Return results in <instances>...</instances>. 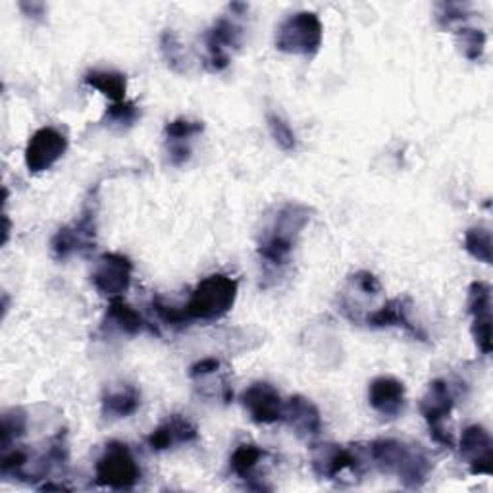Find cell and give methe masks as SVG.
I'll return each instance as SVG.
<instances>
[{"mask_svg": "<svg viewBox=\"0 0 493 493\" xmlns=\"http://www.w3.org/2000/svg\"><path fill=\"white\" fill-rule=\"evenodd\" d=\"M311 222V208L301 203H287L277 208L272 222L259 239V255L272 266H282L297 245L301 232Z\"/></svg>", "mask_w": 493, "mask_h": 493, "instance_id": "obj_1", "label": "cell"}, {"mask_svg": "<svg viewBox=\"0 0 493 493\" xmlns=\"http://www.w3.org/2000/svg\"><path fill=\"white\" fill-rule=\"evenodd\" d=\"M239 284L228 274H212L193 289L188 304L183 306L185 316L189 322L201 320V322H216V320L228 314L237 299Z\"/></svg>", "mask_w": 493, "mask_h": 493, "instance_id": "obj_2", "label": "cell"}, {"mask_svg": "<svg viewBox=\"0 0 493 493\" xmlns=\"http://www.w3.org/2000/svg\"><path fill=\"white\" fill-rule=\"evenodd\" d=\"M324 25L314 12H295L277 25L276 48L286 55L314 57L322 47Z\"/></svg>", "mask_w": 493, "mask_h": 493, "instance_id": "obj_3", "label": "cell"}, {"mask_svg": "<svg viewBox=\"0 0 493 493\" xmlns=\"http://www.w3.org/2000/svg\"><path fill=\"white\" fill-rule=\"evenodd\" d=\"M141 480V469L126 444L110 442L95 464V482L101 488L133 489Z\"/></svg>", "mask_w": 493, "mask_h": 493, "instance_id": "obj_4", "label": "cell"}, {"mask_svg": "<svg viewBox=\"0 0 493 493\" xmlns=\"http://www.w3.org/2000/svg\"><path fill=\"white\" fill-rule=\"evenodd\" d=\"M97 235V201L92 197L79 216L77 222L72 225H64L60 228L50 242V251L57 260H68L74 255H85L92 247H95Z\"/></svg>", "mask_w": 493, "mask_h": 493, "instance_id": "obj_5", "label": "cell"}, {"mask_svg": "<svg viewBox=\"0 0 493 493\" xmlns=\"http://www.w3.org/2000/svg\"><path fill=\"white\" fill-rule=\"evenodd\" d=\"M453 405L455 401H453V393L445 380H434L420 401V415L428 424L432 439L445 449H455V439L444 426V420L451 415Z\"/></svg>", "mask_w": 493, "mask_h": 493, "instance_id": "obj_6", "label": "cell"}, {"mask_svg": "<svg viewBox=\"0 0 493 493\" xmlns=\"http://www.w3.org/2000/svg\"><path fill=\"white\" fill-rule=\"evenodd\" d=\"M131 260L122 252H104L91 272V284L106 299H118L131 286Z\"/></svg>", "mask_w": 493, "mask_h": 493, "instance_id": "obj_7", "label": "cell"}, {"mask_svg": "<svg viewBox=\"0 0 493 493\" xmlns=\"http://www.w3.org/2000/svg\"><path fill=\"white\" fill-rule=\"evenodd\" d=\"M68 151V139L57 128L37 129L25 146V166L31 174H41L50 170Z\"/></svg>", "mask_w": 493, "mask_h": 493, "instance_id": "obj_8", "label": "cell"}, {"mask_svg": "<svg viewBox=\"0 0 493 493\" xmlns=\"http://www.w3.org/2000/svg\"><path fill=\"white\" fill-rule=\"evenodd\" d=\"M243 28L233 18L222 16L207 31V66L210 72H222L230 66V52L242 47Z\"/></svg>", "mask_w": 493, "mask_h": 493, "instance_id": "obj_9", "label": "cell"}, {"mask_svg": "<svg viewBox=\"0 0 493 493\" xmlns=\"http://www.w3.org/2000/svg\"><path fill=\"white\" fill-rule=\"evenodd\" d=\"M243 409L251 420L260 426L276 424L284 417V401L277 390L269 382H255L242 393Z\"/></svg>", "mask_w": 493, "mask_h": 493, "instance_id": "obj_10", "label": "cell"}, {"mask_svg": "<svg viewBox=\"0 0 493 493\" xmlns=\"http://www.w3.org/2000/svg\"><path fill=\"white\" fill-rule=\"evenodd\" d=\"M461 457L469 462L472 474L493 472V442L489 432L480 424H472L462 430Z\"/></svg>", "mask_w": 493, "mask_h": 493, "instance_id": "obj_11", "label": "cell"}, {"mask_svg": "<svg viewBox=\"0 0 493 493\" xmlns=\"http://www.w3.org/2000/svg\"><path fill=\"white\" fill-rule=\"evenodd\" d=\"M311 466L316 476L334 480L343 471L358 469V459L353 451L338 444H316L311 447Z\"/></svg>", "mask_w": 493, "mask_h": 493, "instance_id": "obj_12", "label": "cell"}, {"mask_svg": "<svg viewBox=\"0 0 493 493\" xmlns=\"http://www.w3.org/2000/svg\"><path fill=\"white\" fill-rule=\"evenodd\" d=\"M368 403L378 415L397 418L405 409V385L393 376H380L372 380L368 388Z\"/></svg>", "mask_w": 493, "mask_h": 493, "instance_id": "obj_13", "label": "cell"}, {"mask_svg": "<svg viewBox=\"0 0 493 493\" xmlns=\"http://www.w3.org/2000/svg\"><path fill=\"white\" fill-rule=\"evenodd\" d=\"M198 437L197 426L181 415H172L146 437V445L153 451H168L180 444H191Z\"/></svg>", "mask_w": 493, "mask_h": 493, "instance_id": "obj_14", "label": "cell"}, {"mask_svg": "<svg viewBox=\"0 0 493 493\" xmlns=\"http://www.w3.org/2000/svg\"><path fill=\"white\" fill-rule=\"evenodd\" d=\"M282 420H286L299 437H316L322 432V417L318 407L303 395H293L284 403Z\"/></svg>", "mask_w": 493, "mask_h": 493, "instance_id": "obj_15", "label": "cell"}, {"mask_svg": "<svg viewBox=\"0 0 493 493\" xmlns=\"http://www.w3.org/2000/svg\"><path fill=\"white\" fill-rule=\"evenodd\" d=\"M370 328H403L412 338L420 341L426 339L424 331L410 322L409 318V299H392L383 303L378 311L366 316Z\"/></svg>", "mask_w": 493, "mask_h": 493, "instance_id": "obj_16", "label": "cell"}, {"mask_svg": "<svg viewBox=\"0 0 493 493\" xmlns=\"http://www.w3.org/2000/svg\"><path fill=\"white\" fill-rule=\"evenodd\" d=\"M410 445L397 439H376L368 447V455L383 474H397L407 459Z\"/></svg>", "mask_w": 493, "mask_h": 493, "instance_id": "obj_17", "label": "cell"}, {"mask_svg": "<svg viewBox=\"0 0 493 493\" xmlns=\"http://www.w3.org/2000/svg\"><path fill=\"white\" fill-rule=\"evenodd\" d=\"M141 405V393L133 385H124L119 390L106 392L102 397L104 418H128Z\"/></svg>", "mask_w": 493, "mask_h": 493, "instance_id": "obj_18", "label": "cell"}, {"mask_svg": "<svg viewBox=\"0 0 493 493\" xmlns=\"http://www.w3.org/2000/svg\"><path fill=\"white\" fill-rule=\"evenodd\" d=\"M106 320L126 336H139L141 331L146 330L145 318L122 297L110 299L109 311H106Z\"/></svg>", "mask_w": 493, "mask_h": 493, "instance_id": "obj_19", "label": "cell"}, {"mask_svg": "<svg viewBox=\"0 0 493 493\" xmlns=\"http://www.w3.org/2000/svg\"><path fill=\"white\" fill-rule=\"evenodd\" d=\"M84 82L114 102L126 101L128 79L124 74L112 70H89L84 75Z\"/></svg>", "mask_w": 493, "mask_h": 493, "instance_id": "obj_20", "label": "cell"}, {"mask_svg": "<svg viewBox=\"0 0 493 493\" xmlns=\"http://www.w3.org/2000/svg\"><path fill=\"white\" fill-rule=\"evenodd\" d=\"M430 469H432V462L428 461V457H426V453L418 445H410L407 459L401 466V471L397 472V476L405 488L417 489L426 482V478L430 474Z\"/></svg>", "mask_w": 493, "mask_h": 493, "instance_id": "obj_21", "label": "cell"}, {"mask_svg": "<svg viewBox=\"0 0 493 493\" xmlns=\"http://www.w3.org/2000/svg\"><path fill=\"white\" fill-rule=\"evenodd\" d=\"M264 457H266V451L260 449L259 445L242 444L232 453L230 469L237 478L251 480L252 474H255V471H257V466L262 462Z\"/></svg>", "mask_w": 493, "mask_h": 493, "instance_id": "obj_22", "label": "cell"}, {"mask_svg": "<svg viewBox=\"0 0 493 493\" xmlns=\"http://www.w3.org/2000/svg\"><path fill=\"white\" fill-rule=\"evenodd\" d=\"M466 309H469V314L472 316V322H491V289L488 284H471Z\"/></svg>", "mask_w": 493, "mask_h": 493, "instance_id": "obj_23", "label": "cell"}, {"mask_svg": "<svg viewBox=\"0 0 493 493\" xmlns=\"http://www.w3.org/2000/svg\"><path fill=\"white\" fill-rule=\"evenodd\" d=\"M464 251L484 264H491V232L484 225H474L464 235Z\"/></svg>", "mask_w": 493, "mask_h": 493, "instance_id": "obj_24", "label": "cell"}, {"mask_svg": "<svg viewBox=\"0 0 493 493\" xmlns=\"http://www.w3.org/2000/svg\"><path fill=\"white\" fill-rule=\"evenodd\" d=\"M28 430V417L22 409H10L3 415V451L10 449Z\"/></svg>", "mask_w": 493, "mask_h": 493, "instance_id": "obj_25", "label": "cell"}, {"mask_svg": "<svg viewBox=\"0 0 493 493\" xmlns=\"http://www.w3.org/2000/svg\"><path fill=\"white\" fill-rule=\"evenodd\" d=\"M141 116L139 106L131 101H122V102H114L109 106V110L104 112V122H109L106 126H118V128H131L137 122Z\"/></svg>", "mask_w": 493, "mask_h": 493, "instance_id": "obj_26", "label": "cell"}, {"mask_svg": "<svg viewBox=\"0 0 493 493\" xmlns=\"http://www.w3.org/2000/svg\"><path fill=\"white\" fill-rule=\"evenodd\" d=\"M203 122H193V119L188 118H176L166 124L164 136L168 143H189V139L198 136V133H203Z\"/></svg>", "mask_w": 493, "mask_h": 493, "instance_id": "obj_27", "label": "cell"}, {"mask_svg": "<svg viewBox=\"0 0 493 493\" xmlns=\"http://www.w3.org/2000/svg\"><path fill=\"white\" fill-rule=\"evenodd\" d=\"M459 41H461V48H462V55L472 60V62H478L480 58L484 57V50H486V33L482 30H476V28H461L459 30Z\"/></svg>", "mask_w": 493, "mask_h": 493, "instance_id": "obj_28", "label": "cell"}, {"mask_svg": "<svg viewBox=\"0 0 493 493\" xmlns=\"http://www.w3.org/2000/svg\"><path fill=\"white\" fill-rule=\"evenodd\" d=\"M266 122H269L270 136H272V139L276 141V145L279 146V149L295 151V146H297L295 131L291 129V126L286 122L284 118H279L277 114H269V116H266Z\"/></svg>", "mask_w": 493, "mask_h": 493, "instance_id": "obj_29", "label": "cell"}, {"mask_svg": "<svg viewBox=\"0 0 493 493\" xmlns=\"http://www.w3.org/2000/svg\"><path fill=\"white\" fill-rule=\"evenodd\" d=\"M30 457L23 449H4L3 462H0V472H3L4 478L14 476V478H25V466H28Z\"/></svg>", "mask_w": 493, "mask_h": 493, "instance_id": "obj_30", "label": "cell"}, {"mask_svg": "<svg viewBox=\"0 0 493 493\" xmlns=\"http://www.w3.org/2000/svg\"><path fill=\"white\" fill-rule=\"evenodd\" d=\"M153 311L154 314L163 320V322L170 328H183L188 326V316H185V311L183 309H178V306L174 304H168L164 299L160 297H153Z\"/></svg>", "mask_w": 493, "mask_h": 493, "instance_id": "obj_31", "label": "cell"}, {"mask_svg": "<svg viewBox=\"0 0 493 493\" xmlns=\"http://www.w3.org/2000/svg\"><path fill=\"white\" fill-rule=\"evenodd\" d=\"M160 47H163V55H164L170 68L174 72H183V66H185L183 57H181L183 50H181V45L178 43L176 35L172 31H166L163 35V41H160Z\"/></svg>", "mask_w": 493, "mask_h": 493, "instance_id": "obj_32", "label": "cell"}, {"mask_svg": "<svg viewBox=\"0 0 493 493\" xmlns=\"http://www.w3.org/2000/svg\"><path fill=\"white\" fill-rule=\"evenodd\" d=\"M436 18L442 28H451L453 23L466 20V8L462 4H455V3H439Z\"/></svg>", "mask_w": 493, "mask_h": 493, "instance_id": "obj_33", "label": "cell"}, {"mask_svg": "<svg viewBox=\"0 0 493 493\" xmlns=\"http://www.w3.org/2000/svg\"><path fill=\"white\" fill-rule=\"evenodd\" d=\"M351 282L353 286L358 289V291H363L365 295H376V293H380V282H378V277L374 274H370L366 270H361V272H357L353 277H351Z\"/></svg>", "mask_w": 493, "mask_h": 493, "instance_id": "obj_34", "label": "cell"}, {"mask_svg": "<svg viewBox=\"0 0 493 493\" xmlns=\"http://www.w3.org/2000/svg\"><path fill=\"white\" fill-rule=\"evenodd\" d=\"M218 368H220L218 358H203V361H198L191 366L189 376L193 380H201V378L215 374V372H218Z\"/></svg>", "mask_w": 493, "mask_h": 493, "instance_id": "obj_35", "label": "cell"}, {"mask_svg": "<svg viewBox=\"0 0 493 493\" xmlns=\"http://www.w3.org/2000/svg\"><path fill=\"white\" fill-rule=\"evenodd\" d=\"M168 156L174 166H183L191 158L189 143H168Z\"/></svg>", "mask_w": 493, "mask_h": 493, "instance_id": "obj_36", "label": "cell"}, {"mask_svg": "<svg viewBox=\"0 0 493 493\" xmlns=\"http://www.w3.org/2000/svg\"><path fill=\"white\" fill-rule=\"evenodd\" d=\"M20 8L25 12V16L30 18H41L45 16V4L43 3H35V0H31V3H20Z\"/></svg>", "mask_w": 493, "mask_h": 493, "instance_id": "obj_37", "label": "cell"}, {"mask_svg": "<svg viewBox=\"0 0 493 493\" xmlns=\"http://www.w3.org/2000/svg\"><path fill=\"white\" fill-rule=\"evenodd\" d=\"M41 489H58V491H62V489H70L68 486H64V484H45V486H41Z\"/></svg>", "mask_w": 493, "mask_h": 493, "instance_id": "obj_38", "label": "cell"}]
</instances>
